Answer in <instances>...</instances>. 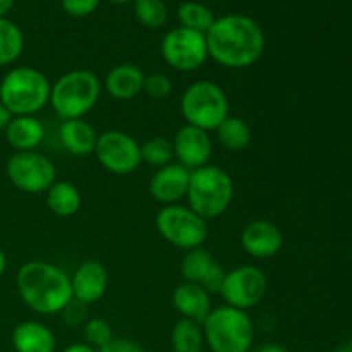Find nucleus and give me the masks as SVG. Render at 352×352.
<instances>
[{"mask_svg":"<svg viewBox=\"0 0 352 352\" xmlns=\"http://www.w3.org/2000/svg\"><path fill=\"white\" fill-rule=\"evenodd\" d=\"M6 175L24 195H45L57 181V167L38 150L14 151L6 164Z\"/></svg>","mask_w":352,"mask_h":352,"instance_id":"nucleus-9","label":"nucleus"},{"mask_svg":"<svg viewBox=\"0 0 352 352\" xmlns=\"http://www.w3.org/2000/svg\"><path fill=\"white\" fill-rule=\"evenodd\" d=\"M205 337L201 323L181 318L170 332V346L174 352H201Z\"/></svg>","mask_w":352,"mask_h":352,"instance_id":"nucleus-24","label":"nucleus"},{"mask_svg":"<svg viewBox=\"0 0 352 352\" xmlns=\"http://www.w3.org/2000/svg\"><path fill=\"white\" fill-rule=\"evenodd\" d=\"M85 340L86 344H89L91 347H95L96 351L100 347H103L105 344H109L113 339L112 327L109 322H105L103 318H89L85 323Z\"/></svg>","mask_w":352,"mask_h":352,"instance_id":"nucleus-30","label":"nucleus"},{"mask_svg":"<svg viewBox=\"0 0 352 352\" xmlns=\"http://www.w3.org/2000/svg\"><path fill=\"white\" fill-rule=\"evenodd\" d=\"M174 91V85H172V79L167 74H162V72H153V74H148L144 78V86L143 93H146L150 98L153 100H164L168 98Z\"/></svg>","mask_w":352,"mask_h":352,"instance_id":"nucleus-31","label":"nucleus"},{"mask_svg":"<svg viewBox=\"0 0 352 352\" xmlns=\"http://www.w3.org/2000/svg\"><path fill=\"white\" fill-rule=\"evenodd\" d=\"M226 268H223L219 261H215L213 267L210 268L208 274H206V277L203 278L201 287L205 289V291H208L210 294H220V289H222L223 280H226Z\"/></svg>","mask_w":352,"mask_h":352,"instance_id":"nucleus-34","label":"nucleus"},{"mask_svg":"<svg viewBox=\"0 0 352 352\" xmlns=\"http://www.w3.org/2000/svg\"><path fill=\"white\" fill-rule=\"evenodd\" d=\"M134 16L143 26L158 30L168 19V7L164 0H133Z\"/></svg>","mask_w":352,"mask_h":352,"instance_id":"nucleus-29","label":"nucleus"},{"mask_svg":"<svg viewBox=\"0 0 352 352\" xmlns=\"http://www.w3.org/2000/svg\"><path fill=\"white\" fill-rule=\"evenodd\" d=\"M205 344L212 352H250L254 344V322L248 311L219 306L201 323Z\"/></svg>","mask_w":352,"mask_h":352,"instance_id":"nucleus-6","label":"nucleus"},{"mask_svg":"<svg viewBox=\"0 0 352 352\" xmlns=\"http://www.w3.org/2000/svg\"><path fill=\"white\" fill-rule=\"evenodd\" d=\"M52 82L40 69L19 65L0 79V103L12 116H36L50 103Z\"/></svg>","mask_w":352,"mask_h":352,"instance_id":"nucleus-3","label":"nucleus"},{"mask_svg":"<svg viewBox=\"0 0 352 352\" xmlns=\"http://www.w3.org/2000/svg\"><path fill=\"white\" fill-rule=\"evenodd\" d=\"M102 79L89 69H72L52 85L50 105L62 120L85 119L102 95Z\"/></svg>","mask_w":352,"mask_h":352,"instance_id":"nucleus-4","label":"nucleus"},{"mask_svg":"<svg viewBox=\"0 0 352 352\" xmlns=\"http://www.w3.org/2000/svg\"><path fill=\"white\" fill-rule=\"evenodd\" d=\"M141 160L155 168L165 167L174 162L172 140L164 136H153L141 144Z\"/></svg>","mask_w":352,"mask_h":352,"instance_id":"nucleus-28","label":"nucleus"},{"mask_svg":"<svg viewBox=\"0 0 352 352\" xmlns=\"http://www.w3.org/2000/svg\"><path fill=\"white\" fill-rule=\"evenodd\" d=\"M241 248L256 260L277 256L284 248V234L274 222L265 219L253 220L241 230Z\"/></svg>","mask_w":352,"mask_h":352,"instance_id":"nucleus-14","label":"nucleus"},{"mask_svg":"<svg viewBox=\"0 0 352 352\" xmlns=\"http://www.w3.org/2000/svg\"><path fill=\"white\" fill-rule=\"evenodd\" d=\"M336 352H352L349 347H342V349H337Z\"/></svg>","mask_w":352,"mask_h":352,"instance_id":"nucleus-42","label":"nucleus"},{"mask_svg":"<svg viewBox=\"0 0 352 352\" xmlns=\"http://www.w3.org/2000/svg\"><path fill=\"white\" fill-rule=\"evenodd\" d=\"M349 349L352 351V337H351V347H349Z\"/></svg>","mask_w":352,"mask_h":352,"instance_id":"nucleus-43","label":"nucleus"},{"mask_svg":"<svg viewBox=\"0 0 352 352\" xmlns=\"http://www.w3.org/2000/svg\"><path fill=\"white\" fill-rule=\"evenodd\" d=\"M16 0H0V17H6L12 10Z\"/></svg>","mask_w":352,"mask_h":352,"instance_id":"nucleus-39","label":"nucleus"},{"mask_svg":"<svg viewBox=\"0 0 352 352\" xmlns=\"http://www.w3.org/2000/svg\"><path fill=\"white\" fill-rule=\"evenodd\" d=\"M172 146H174V160L189 172L205 167L212 160V136L199 127L184 124L172 138Z\"/></svg>","mask_w":352,"mask_h":352,"instance_id":"nucleus-13","label":"nucleus"},{"mask_svg":"<svg viewBox=\"0 0 352 352\" xmlns=\"http://www.w3.org/2000/svg\"><path fill=\"white\" fill-rule=\"evenodd\" d=\"M3 136L14 151H33L43 143L45 126L36 116H12Z\"/></svg>","mask_w":352,"mask_h":352,"instance_id":"nucleus-21","label":"nucleus"},{"mask_svg":"<svg viewBox=\"0 0 352 352\" xmlns=\"http://www.w3.org/2000/svg\"><path fill=\"white\" fill-rule=\"evenodd\" d=\"M10 342L16 352H55L57 340L50 327L36 320H26L14 327Z\"/></svg>","mask_w":352,"mask_h":352,"instance_id":"nucleus-19","label":"nucleus"},{"mask_svg":"<svg viewBox=\"0 0 352 352\" xmlns=\"http://www.w3.org/2000/svg\"><path fill=\"white\" fill-rule=\"evenodd\" d=\"M177 19L182 28H188V30L206 34V31L212 28V24L215 23L217 17L215 14L212 12V9L206 7L205 3L188 0V2H182L181 6H179Z\"/></svg>","mask_w":352,"mask_h":352,"instance_id":"nucleus-26","label":"nucleus"},{"mask_svg":"<svg viewBox=\"0 0 352 352\" xmlns=\"http://www.w3.org/2000/svg\"><path fill=\"white\" fill-rule=\"evenodd\" d=\"M112 3H127V2H133V0H109Z\"/></svg>","mask_w":352,"mask_h":352,"instance_id":"nucleus-41","label":"nucleus"},{"mask_svg":"<svg viewBox=\"0 0 352 352\" xmlns=\"http://www.w3.org/2000/svg\"><path fill=\"white\" fill-rule=\"evenodd\" d=\"M172 306L181 315V318L203 323L213 309L212 294L201 285L182 282L172 292Z\"/></svg>","mask_w":352,"mask_h":352,"instance_id":"nucleus-17","label":"nucleus"},{"mask_svg":"<svg viewBox=\"0 0 352 352\" xmlns=\"http://www.w3.org/2000/svg\"><path fill=\"white\" fill-rule=\"evenodd\" d=\"M45 199H47L48 210L58 219L74 217L82 205L81 192L69 181H55L45 192Z\"/></svg>","mask_w":352,"mask_h":352,"instance_id":"nucleus-22","label":"nucleus"},{"mask_svg":"<svg viewBox=\"0 0 352 352\" xmlns=\"http://www.w3.org/2000/svg\"><path fill=\"white\" fill-rule=\"evenodd\" d=\"M144 74L141 67L134 64L113 65L102 81L103 88L117 102H129L143 93Z\"/></svg>","mask_w":352,"mask_h":352,"instance_id":"nucleus-18","label":"nucleus"},{"mask_svg":"<svg viewBox=\"0 0 352 352\" xmlns=\"http://www.w3.org/2000/svg\"><path fill=\"white\" fill-rule=\"evenodd\" d=\"M213 133L217 134V141L222 148L229 151H243L250 146L253 140V131L250 124L237 116H229Z\"/></svg>","mask_w":352,"mask_h":352,"instance_id":"nucleus-23","label":"nucleus"},{"mask_svg":"<svg viewBox=\"0 0 352 352\" xmlns=\"http://www.w3.org/2000/svg\"><path fill=\"white\" fill-rule=\"evenodd\" d=\"M93 155L107 172L116 175L133 174L143 164L141 144L134 136L120 129H109L98 134Z\"/></svg>","mask_w":352,"mask_h":352,"instance_id":"nucleus-11","label":"nucleus"},{"mask_svg":"<svg viewBox=\"0 0 352 352\" xmlns=\"http://www.w3.org/2000/svg\"><path fill=\"white\" fill-rule=\"evenodd\" d=\"M58 140L72 157H89L95 153L98 133L86 119L62 120L58 127Z\"/></svg>","mask_w":352,"mask_h":352,"instance_id":"nucleus-20","label":"nucleus"},{"mask_svg":"<svg viewBox=\"0 0 352 352\" xmlns=\"http://www.w3.org/2000/svg\"><path fill=\"white\" fill-rule=\"evenodd\" d=\"M98 352H146L143 346L131 339H112L109 344L100 347Z\"/></svg>","mask_w":352,"mask_h":352,"instance_id":"nucleus-35","label":"nucleus"},{"mask_svg":"<svg viewBox=\"0 0 352 352\" xmlns=\"http://www.w3.org/2000/svg\"><path fill=\"white\" fill-rule=\"evenodd\" d=\"M24 52V34L16 23L0 17V67L14 64Z\"/></svg>","mask_w":352,"mask_h":352,"instance_id":"nucleus-25","label":"nucleus"},{"mask_svg":"<svg viewBox=\"0 0 352 352\" xmlns=\"http://www.w3.org/2000/svg\"><path fill=\"white\" fill-rule=\"evenodd\" d=\"M189 175L191 172L188 168L179 165L177 162H172L155 170L148 182V192L162 206L177 205L188 195Z\"/></svg>","mask_w":352,"mask_h":352,"instance_id":"nucleus-16","label":"nucleus"},{"mask_svg":"<svg viewBox=\"0 0 352 352\" xmlns=\"http://www.w3.org/2000/svg\"><path fill=\"white\" fill-rule=\"evenodd\" d=\"M6 270H7V254L6 251L0 248V278H2V275L6 274Z\"/></svg>","mask_w":352,"mask_h":352,"instance_id":"nucleus-40","label":"nucleus"},{"mask_svg":"<svg viewBox=\"0 0 352 352\" xmlns=\"http://www.w3.org/2000/svg\"><path fill=\"white\" fill-rule=\"evenodd\" d=\"M102 0H60L62 9L72 17H86L98 9Z\"/></svg>","mask_w":352,"mask_h":352,"instance_id":"nucleus-32","label":"nucleus"},{"mask_svg":"<svg viewBox=\"0 0 352 352\" xmlns=\"http://www.w3.org/2000/svg\"><path fill=\"white\" fill-rule=\"evenodd\" d=\"M162 58L179 72H195L208 60L206 38L203 33L177 26L168 31L160 45Z\"/></svg>","mask_w":352,"mask_h":352,"instance_id":"nucleus-10","label":"nucleus"},{"mask_svg":"<svg viewBox=\"0 0 352 352\" xmlns=\"http://www.w3.org/2000/svg\"><path fill=\"white\" fill-rule=\"evenodd\" d=\"M62 352H98V351L86 342H74V344H71V346L65 347Z\"/></svg>","mask_w":352,"mask_h":352,"instance_id":"nucleus-36","label":"nucleus"},{"mask_svg":"<svg viewBox=\"0 0 352 352\" xmlns=\"http://www.w3.org/2000/svg\"><path fill=\"white\" fill-rule=\"evenodd\" d=\"M234 181L222 167L205 165L189 175L186 199L188 206L203 220H215L230 208L234 201Z\"/></svg>","mask_w":352,"mask_h":352,"instance_id":"nucleus-5","label":"nucleus"},{"mask_svg":"<svg viewBox=\"0 0 352 352\" xmlns=\"http://www.w3.org/2000/svg\"><path fill=\"white\" fill-rule=\"evenodd\" d=\"M155 227L162 239L182 251L201 248L208 237V222L188 205L179 203L162 206L155 217Z\"/></svg>","mask_w":352,"mask_h":352,"instance_id":"nucleus-8","label":"nucleus"},{"mask_svg":"<svg viewBox=\"0 0 352 352\" xmlns=\"http://www.w3.org/2000/svg\"><path fill=\"white\" fill-rule=\"evenodd\" d=\"M208 58L226 69H248L265 54L267 38L260 24L244 14L217 17L205 34Z\"/></svg>","mask_w":352,"mask_h":352,"instance_id":"nucleus-1","label":"nucleus"},{"mask_svg":"<svg viewBox=\"0 0 352 352\" xmlns=\"http://www.w3.org/2000/svg\"><path fill=\"white\" fill-rule=\"evenodd\" d=\"M72 299L86 306L102 301L109 291V270L98 260H86L71 275Z\"/></svg>","mask_w":352,"mask_h":352,"instance_id":"nucleus-15","label":"nucleus"},{"mask_svg":"<svg viewBox=\"0 0 352 352\" xmlns=\"http://www.w3.org/2000/svg\"><path fill=\"white\" fill-rule=\"evenodd\" d=\"M86 313H88V306L72 299V301L62 309L60 316L62 320H64L65 325L79 327L82 325V323H86Z\"/></svg>","mask_w":352,"mask_h":352,"instance_id":"nucleus-33","label":"nucleus"},{"mask_svg":"<svg viewBox=\"0 0 352 352\" xmlns=\"http://www.w3.org/2000/svg\"><path fill=\"white\" fill-rule=\"evenodd\" d=\"M215 263V258L212 256L206 248H195L191 251H186L184 258L181 261V274L184 282L201 285L203 278L210 272V268Z\"/></svg>","mask_w":352,"mask_h":352,"instance_id":"nucleus-27","label":"nucleus"},{"mask_svg":"<svg viewBox=\"0 0 352 352\" xmlns=\"http://www.w3.org/2000/svg\"><path fill=\"white\" fill-rule=\"evenodd\" d=\"M181 113L186 124L212 133L230 116L229 96L212 79L195 81L182 93Z\"/></svg>","mask_w":352,"mask_h":352,"instance_id":"nucleus-7","label":"nucleus"},{"mask_svg":"<svg viewBox=\"0 0 352 352\" xmlns=\"http://www.w3.org/2000/svg\"><path fill=\"white\" fill-rule=\"evenodd\" d=\"M268 291V278L261 268L254 265H241L226 274L220 296L227 306L250 311L263 301Z\"/></svg>","mask_w":352,"mask_h":352,"instance_id":"nucleus-12","label":"nucleus"},{"mask_svg":"<svg viewBox=\"0 0 352 352\" xmlns=\"http://www.w3.org/2000/svg\"><path fill=\"white\" fill-rule=\"evenodd\" d=\"M10 119H12V113L9 112V110L6 109V107L0 103V133L3 134V131L7 129V126H9Z\"/></svg>","mask_w":352,"mask_h":352,"instance_id":"nucleus-37","label":"nucleus"},{"mask_svg":"<svg viewBox=\"0 0 352 352\" xmlns=\"http://www.w3.org/2000/svg\"><path fill=\"white\" fill-rule=\"evenodd\" d=\"M16 289L21 301L38 315H60L72 301L71 275L45 260H31L19 267Z\"/></svg>","mask_w":352,"mask_h":352,"instance_id":"nucleus-2","label":"nucleus"},{"mask_svg":"<svg viewBox=\"0 0 352 352\" xmlns=\"http://www.w3.org/2000/svg\"><path fill=\"white\" fill-rule=\"evenodd\" d=\"M254 352H289L284 346L280 344H265V346L258 347Z\"/></svg>","mask_w":352,"mask_h":352,"instance_id":"nucleus-38","label":"nucleus"}]
</instances>
